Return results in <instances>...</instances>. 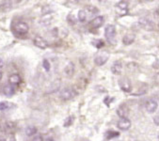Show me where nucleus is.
I'll return each mask as SVG.
<instances>
[{
  "instance_id": "nucleus-1",
  "label": "nucleus",
  "mask_w": 159,
  "mask_h": 141,
  "mask_svg": "<svg viewBox=\"0 0 159 141\" xmlns=\"http://www.w3.org/2000/svg\"><path fill=\"white\" fill-rule=\"evenodd\" d=\"M77 95V92L72 88H65L60 91V98L63 101H69L75 98Z\"/></svg>"
},
{
  "instance_id": "nucleus-2",
  "label": "nucleus",
  "mask_w": 159,
  "mask_h": 141,
  "mask_svg": "<svg viewBox=\"0 0 159 141\" xmlns=\"http://www.w3.org/2000/svg\"><path fill=\"white\" fill-rule=\"evenodd\" d=\"M115 10L119 15L123 16L128 12V3L125 1H120L115 6Z\"/></svg>"
},
{
  "instance_id": "nucleus-3",
  "label": "nucleus",
  "mask_w": 159,
  "mask_h": 141,
  "mask_svg": "<svg viewBox=\"0 0 159 141\" xmlns=\"http://www.w3.org/2000/svg\"><path fill=\"white\" fill-rule=\"evenodd\" d=\"M105 35H106V38L107 41L112 42L113 39L115 38V35H116V28L114 25H108L106 28H105Z\"/></svg>"
},
{
  "instance_id": "nucleus-4",
  "label": "nucleus",
  "mask_w": 159,
  "mask_h": 141,
  "mask_svg": "<svg viewBox=\"0 0 159 141\" xmlns=\"http://www.w3.org/2000/svg\"><path fill=\"white\" fill-rule=\"evenodd\" d=\"M29 30V26L26 23L24 22H19L16 24L15 25V31L19 34V35H25L28 32Z\"/></svg>"
},
{
  "instance_id": "nucleus-5",
  "label": "nucleus",
  "mask_w": 159,
  "mask_h": 141,
  "mask_svg": "<svg viewBox=\"0 0 159 141\" xmlns=\"http://www.w3.org/2000/svg\"><path fill=\"white\" fill-rule=\"evenodd\" d=\"M117 126L120 130H122V131H126L128 130L130 127H131V121L129 119L127 118H122L120 119L118 123H117Z\"/></svg>"
},
{
  "instance_id": "nucleus-6",
  "label": "nucleus",
  "mask_w": 159,
  "mask_h": 141,
  "mask_svg": "<svg viewBox=\"0 0 159 141\" xmlns=\"http://www.w3.org/2000/svg\"><path fill=\"white\" fill-rule=\"evenodd\" d=\"M139 24L142 26V28L146 29V30H152L153 29V23L149 20L148 18H140L139 20Z\"/></svg>"
},
{
  "instance_id": "nucleus-7",
  "label": "nucleus",
  "mask_w": 159,
  "mask_h": 141,
  "mask_svg": "<svg viewBox=\"0 0 159 141\" xmlns=\"http://www.w3.org/2000/svg\"><path fill=\"white\" fill-rule=\"evenodd\" d=\"M54 13L52 12H49V13H45L43 14L41 18H40V23L43 25H50L52 22H53V19H54Z\"/></svg>"
},
{
  "instance_id": "nucleus-8",
  "label": "nucleus",
  "mask_w": 159,
  "mask_h": 141,
  "mask_svg": "<svg viewBox=\"0 0 159 141\" xmlns=\"http://www.w3.org/2000/svg\"><path fill=\"white\" fill-rule=\"evenodd\" d=\"M146 111L149 113H153L157 109V102L154 100H148L145 103Z\"/></svg>"
},
{
  "instance_id": "nucleus-9",
  "label": "nucleus",
  "mask_w": 159,
  "mask_h": 141,
  "mask_svg": "<svg viewBox=\"0 0 159 141\" xmlns=\"http://www.w3.org/2000/svg\"><path fill=\"white\" fill-rule=\"evenodd\" d=\"M108 60V55L107 53H101L100 55H98L94 59V62L98 66H102L104 65L107 61Z\"/></svg>"
},
{
  "instance_id": "nucleus-10",
  "label": "nucleus",
  "mask_w": 159,
  "mask_h": 141,
  "mask_svg": "<svg viewBox=\"0 0 159 141\" xmlns=\"http://www.w3.org/2000/svg\"><path fill=\"white\" fill-rule=\"evenodd\" d=\"M33 43L40 49H46L47 48V43H46V41L43 37L36 36L34 38V40H33Z\"/></svg>"
},
{
  "instance_id": "nucleus-11",
  "label": "nucleus",
  "mask_w": 159,
  "mask_h": 141,
  "mask_svg": "<svg viewBox=\"0 0 159 141\" xmlns=\"http://www.w3.org/2000/svg\"><path fill=\"white\" fill-rule=\"evenodd\" d=\"M104 22H105V18L103 16H96V17H94L93 20L91 21L90 25L93 28H99L100 26L103 25Z\"/></svg>"
},
{
  "instance_id": "nucleus-12",
  "label": "nucleus",
  "mask_w": 159,
  "mask_h": 141,
  "mask_svg": "<svg viewBox=\"0 0 159 141\" xmlns=\"http://www.w3.org/2000/svg\"><path fill=\"white\" fill-rule=\"evenodd\" d=\"M110 70H111V73L113 75H120L121 70H122V65L120 61H116L113 63Z\"/></svg>"
},
{
  "instance_id": "nucleus-13",
  "label": "nucleus",
  "mask_w": 159,
  "mask_h": 141,
  "mask_svg": "<svg viewBox=\"0 0 159 141\" xmlns=\"http://www.w3.org/2000/svg\"><path fill=\"white\" fill-rule=\"evenodd\" d=\"M84 10H85L86 12H87V15H88V17H89V20L91 19L93 16H95V15H96V14L99 12L98 9H96L95 7H92V6H88V7H86Z\"/></svg>"
},
{
  "instance_id": "nucleus-14",
  "label": "nucleus",
  "mask_w": 159,
  "mask_h": 141,
  "mask_svg": "<svg viewBox=\"0 0 159 141\" xmlns=\"http://www.w3.org/2000/svg\"><path fill=\"white\" fill-rule=\"evenodd\" d=\"M9 82H10V85L11 86H16V85H19L21 82H22V79H21V76L17 74H13L11 75L10 77H9Z\"/></svg>"
},
{
  "instance_id": "nucleus-15",
  "label": "nucleus",
  "mask_w": 159,
  "mask_h": 141,
  "mask_svg": "<svg viewBox=\"0 0 159 141\" xmlns=\"http://www.w3.org/2000/svg\"><path fill=\"white\" fill-rule=\"evenodd\" d=\"M120 89L126 92H129L131 90V84H130L129 80L126 79V78L121 79L120 81Z\"/></svg>"
},
{
  "instance_id": "nucleus-16",
  "label": "nucleus",
  "mask_w": 159,
  "mask_h": 141,
  "mask_svg": "<svg viewBox=\"0 0 159 141\" xmlns=\"http://www.w3.org/2000/svg\"><path fill=\"white\" fill-rule=\"evenodd\" d=\"M117 114L121 119L122 118H126L127 115H128V108H127V107H126L125 104H121L120 107L117 109Z\"/></svg>"
},
{
  "instance_id": "nucleus-17",
  "label": "nucleus",
  "mask_w": 159,
  "mask_h": 141,
  "mask_svg": "<svg viewBox=\"0 0 159 141\" xmlns=\"http://www.w3.org/2000/svg\"><path fill=\"white\" fill-rule=\"evenodd\" d=\"M135 39H136V36L134 34H126L125 36L122 38V43L125 45H129V44L134 43Z\"/></svg>"
},
{
  "instance_id": "nucleus-18",
  "label": "nucleus",
  "mask_w": 159,
  "mask_h": 141,
  "mask_svg": "<svg viewBox=\"0 0 159 141\" xmlns=\"http://www.w3.org/2000/svg\"><path fill=\"white\" fill-rule=\"evenodd\" d=\"M64 73H65L66 76H68V77H70V76H72L74 75V73H75V65H74L73 62H70V63H68L66 65V67L64 69Z\"/></svg>"
},
{
  "instance_id": "nucleus-19",
  "label": "nucleus",
  "mask_w": 159,
  "mask_h": 141,
  "mask_svg": "<svg viewBox=\"0 0 159 141\" xmlns=\"http://www.w3.org/2000/svg\"><path fill=\"white\" fill-rule=\"evenodd\" d=\"M3 92L6 96H12L15 93V89L14 86H11L10 84L6 85L3 89Z\"/></svg>"
},
{
  "instance_id": "nucleus-20",
  "label": "nucleus",
  "mask_w": 159,
  "mask_h": 141,
  "mask_svg": "<svg viewBox=\"0 0 159 141\" xmlns=\"http://www.w3.org/2000/svg\"><path fill=\"white\" fill-rule=\"evenodd\" d=\"M78 20L82 23H85V22H88L89 21V17L87 15V12L86 11L83 9V10H80L78 11Z\"/></svg>"
},
{
  "instance_id": "nucleus-21",
  "label": "nucleus",
  "mask_w": 159,
  "mask_h": 141,
  "mask_svg": "<svg viewBox=\"0 0 159 141\" xmlns=\"http://www.w3.org/2000/svg\"><path fill=\"white\" fill-rule=\"evenodd\" d=\"M12 7V2L11 1H5L3 3H1L0 5V10H2L3 11H8L9 10H11Z\"/></svg>"
},
{
  "instance_id": "nucleus-22",
  "label": "nucleus",
  "mask_w": 159,
  "mask_h": 141,
  "mask_svg": "<svg viewBox=\"0 0 159 141\" xmlns=\"http://www.w3.org/2000/svg\"><path fill=\"white\" fill-rule=\"evenodd\" d=\"M36 133H37V129H36V127H34V126H28V127L25 129V134H26L27 136H32V135H34Z\"/></svg>"
},
{
  "instance_id": "nucleus-23",
  "label": "nucleus",
  "mask_w": 159,
  "mask_h": 141,
  "mask_svg": "<svg viewBox=\"0 0 159 141\" xmlns=\"http://www.w3.org/2000/svg\"><path fill=\"white\" fill-rule=\"evenodd\" d=\"M43 68H44V70H46V72H49L51 66H50V63H49V61H48L47 59H43Z\"/></svg>"
},
{
  "instance_id": "nucleus-24",
  "label": "nucleus",
  "mask_w": 159,
  "mask_h": 141,
  "mask_svg": "<svg viewBox=\"0 0 159 141\" xmlns=\"http://www.w3.org/2000/svg\"><path fill=\"white\" fill-rule=\"evenodd\" d=\"M115 136H119V133H118V132L109 131V132L107 133V139H110V138L115 137Z\"/></svg>"
},
{
  "instance_id": "nucleus-25",
  "label": "nucleus",
  "mask_w": 159,
  "mask_h": 141,
  "mask_svg": "<svg viewBox=\"0 0 159 141\" xmlns=\"http://www.w3.org/2000/svg\"><path fill=\"white\" fill-rule=\"evenodd\" d=\"M10 107V104L8 102H0V110H6Z\"/></svg>"
},
{
  "instance_id": "nucleus-26",
  "label": "nucleus",
  "mask_w": 159,
  "mask_h": 141,
  "mask_svg": "<svg viewBox=\"0 0 159 141\" xmlns=\"http://www.w3.org/2000/svg\"><path fill=\"white\" fill-rule=\"evenodd\" d=\"M72 123H73V117H68V118L66 119L65 122H64V126H65V127L70 126Z\"/></svg>"
},
{
  "instance_id": "nucleus-27",
  "label": "nucleus",
  "mask_w": 159,
  "mask_h": 141,
  "mask_svg": "<svg viewBox=\"0 0 159 141\" xmlns=\"http://www.w3.org/2000/svg\"><path fill=\"white\" fill-rule=\"evenodd\" d=\"M96 42L98 43H97V45H96V47H97V48H101V47H103V46H104V42H103L102 40H96Z\"/></svg>"
},
{
  "instance_id": "nucleus-28",
  "label": "nucleus",
  "mask_w": 159,
  "mask_h": 141,
  "mask_svg": "<svg viewBox=\"0 0 159 141\" xmlns=\"http://www.w3.org/2000/svg\"><path fill=\"white\" fill-rule=\"evenodd\" d=\"M32 141H43V137L42 135H36V136L32 139Z\"/></svg>"
},
{
  "instance_id": "nucleus-29",
  "label": "nucleus",
  "mask_w": 159,
  "mask_h": 141,
  "mask_svg": "<svg viewBox=\"0 0 159 141\" xmlns=\"http://www.w3.org/2000/svg\"><path fill=\"white\" fill-rule=\"evenodd\" d=\"M158 120H159L158 116H155V117L153 118V121H154L155 125H159V121H158Z\"/></svg>"
},
{
  "instance_id": "nucleus-30",
  "label": "nucleus",
  "mask_w": 159,
  "mask_h": 141,
  "mask_svg": "<svg viewBox=\"0 0 159 141\" xmlns=\"http://www.w3.org/2000/svg\"><path fill=\"white\" fill-rule=\"evenodd\" d=\"M154 15H155V18H156V20H158V11H155Z\"/></svg>"
},
{
  "instance_id": "nucleus-31",
  "label": "nucleus",
  "mask_w": 159,
  "mask_h": 141,
  "mask_svg": "<svg viewBox=\"0 0 159 141\" xmlns=\"http://www.w3.org/2000/svg\"><path fill=\"white\" fill-rule=\"evenodd\" d=\"M2 76H3V74H2V72H1V70H0V80L2 79Z\"/></svg>"
},
{
  "instance_id": "nucleus-32",
  "label": "nucleus",
  "mask_w": 159,
  "mask_h": 141,
  "mask_svg": "<svg viewBox=\"0 0 159 141\" xmlns=\"http://www.w3.org/2000/svg\"><path fill=\"white\" fill-rule=\"evenodd\" d=\"M2 64H3V60L1 57H0V66H2Z\"/></svg>"
},
{
  "instance_id": "nucleus-33",
  "label": "nucleus",
  "mask_w": 159,
  "mask_h": 141,
  "mask_svg": "<svg viewBox=\"0 0 159 141\" xmlns=\"http://www.w3.org/2000/svg\"><path fill=\"white\" fill-rule=\"evenodd\" d=\"M154 68L157 69V60H156V62H155V64H154Z\"/></svg>"
},
{
  "instance_id": "nucleus-34",
  "label": "nucleus",
  "mask_w": 159,
  "mask_h": 141,
  "mask_svg": "<svg viewBox=\"0 0 159 141\" xmlns=\"http://www.w3.org/2000/svg\"><path fill=\"white\" fill-rule=\"evenodd\" d=\"M46 141H54V140H53L52 138H48V139H47Z\"/></svg>"
},
{
  "instance_id": "nucleus-35",
  "label": "nucleus",
  "mask_w": 159,
  "mask_h": 141,
  "mask_svg": "<svg viewBox=\"0 0 159 141\" xmlns=\"http://www.w3.org/2000/svg\"><path fill=\"white\" fill-rule=\"evenodd\" d=\"M0 141H6V140H4V139H1V140H0Z\"/></svg>"
}]
</instances>
